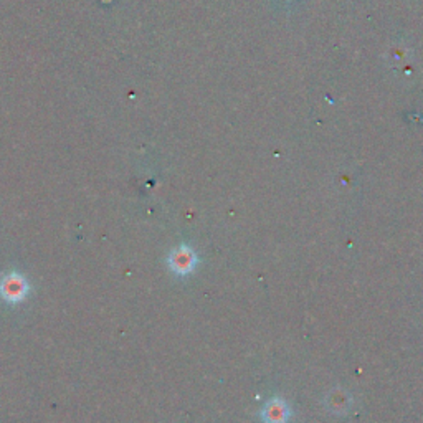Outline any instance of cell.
I'll use <instances>...</instances> for the list:
<instances>
[{
  "label": "cell",
  "mask_w": 423,
  "mask_h": 423,
  "mask_svg": "<svg viewBox=\"0 0 423 423\" xmlns=\"http://www.w3.org/2000/svg\"><path fill=\"white\" fill-rule=\"evenodd\" d=\"M30 285L27 281L24 274L12 272L7 273L6 276L0 280V296L7 301V303H20L29 296Z\"/></svg>",
  "instance_id": "cell-1"
},
{
  "label": "cell",
  "mask_w": 423,
  "mask_h": 423,
  "mask_svg": "<svg viewBox=\"0 0 423 423\" xmlns=\"http://www.w3.org/2000/svg\"><path fill=\"white\" fill-rule=\"evenodd\" d=\"M197 263H199V258H197L195 251L192 248H188L187 245H181L177 248L172 250V253L169 255V267L175 274H181V276H186V274L192 273L195 269Z\"/></svg>",
  "instance_id": "cell-2"
},
{
  "label": "cell",
  "mask_w": 423,
  "mask_h": 423,
  "mask_svg": "<svg viewBox=\"0 0 423 423\" xmlns=\"http://www.w3.org/2000/svg\"><path fill=\"white\" fill-rule=\"evenodd\" d=\"M290 415V407H288V403L281 399L269 400V402L265 403L262 410V420L265 423H288Z\"/></svg>",
  "instance_id": "cell-3"
}]
</instances>
